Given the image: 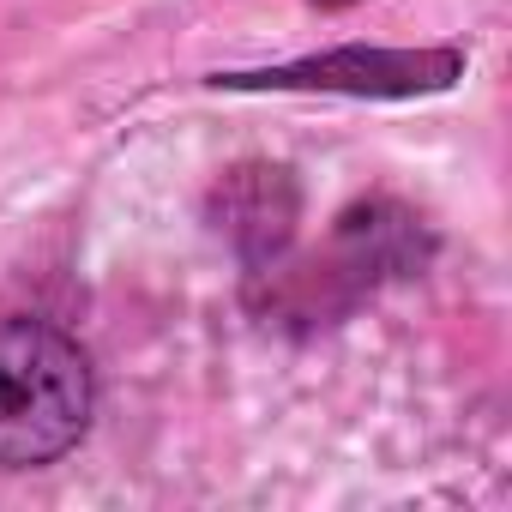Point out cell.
I'll list each match as a JSON object with an SVG mask.
<instances>
[{
	"mask_svg": "<svg viewBox=\"0 0 512 512\" xmlns=\"http://www.w3.org/2000/svg\"><path fill=\"white\" fill-rule=\"evenodd\" d=\"M440 235L404 205V199H362L350 205L326 247L308 260H272L247 272V308L278 326H332L350 308H362L380 284L428 272Z\"/></svg>",
	"mask_w": 512,
	"mask_h": 512,
	"instance_id": "1",
	"label": "cell"
},
{
	"mask_svg": "<svg viewBox=\"0 0 512 512\" xmlns=\"http://www.w3.org/2000/svg\"><path fill=\"white\" fill-rule=\"evenodd\" d=\"M97 368L73 332L37 314L0 320V470H43L91 434Z\"/></svg>",
	"mask_w": 512,
	"mask_h": 512,
	"instance_id": "2",
	"label": "cell"
},
{
	"mask_svg": "<svg viewBox=\"0 0 512 512\" xmlns=\"http://www.w3.org/2000/svg\"><path fill=\"white\" fill-rule=\"evenodd\" d=\"M464 49L434 43V49H368L344 43L326 55H302L284 67L260 73H217V91H326V97H434L464 79Z\"/></svg>",
	"mask_w": 512,
	"mask_h": 512,
	"instance_id": "3",
	"label": "cell"
},
{
	"mask_svg": "<svg viewBox=\"0 0 512 512\" xmlns=\"http://www.w3.org/2000/svg\"><path fill=\"white\" fill-rule=\"evenodd\" d=\"M205 217L211 229L235 247V260L247 272H260L272 260H284L290 241H296V223H302V187L284 163H235L211 199H205Z\"/></svg>",
	"mask_w": 512,
	"mask_h": 512,
	"instance_id": "4",
	"label": "cell"
},
{
	"mask_svg": "<svg viewBox=\"0 0 512 512\" xmlns=\"http://www.w3.org/2000/svg\"><path fill=\"white\" fill-rule=\"evenodd\" d=\"M314 7H326V13H332V7H350V0H314Z\"/></svg>",
	"mask_w": 512,
	"mask_h": 512,
	"instance_id": "5",
	"label": "cell"
}]
</instances>
